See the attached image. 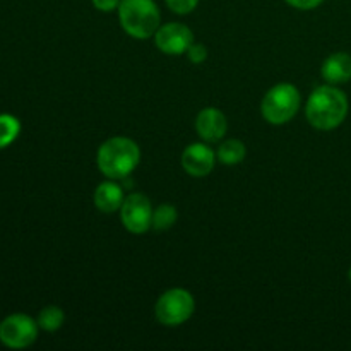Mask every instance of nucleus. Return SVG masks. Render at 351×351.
I'll list each match as a JSON object with an SVG mask.
<instances>
[{"label": "nucleus", "instance_id": "16", "mask_svg": "<svg viewBox=\"0 0 351 351\" xmlns=\"http://www.w3.org/2000/svg\"><path fill=\"white\" fill-rule=\"evenodd\" d=\"M19 132V120L14 115H9V113H2V115H0V149L10 146V144L17 139Z\"/></svg>", "mask_w": 351, "mask_h": 351}, {"label": "nucleus", "instance_id": "21", "mask_svg": "<svg viewBox=\"0 0 351 351\" xmlns=\"http://www.w3.org/2000/svg\"><path fill=\"white\" fill-rule=\"evenodd\" d=\"M348 278H350V283H351V267H350V271H348Z\"/></svg>", "mask_w": 351, "mask_h": 351}, {"label": "nucleus", "instance_id": "1", "mask_svg": "<svg viewBox=\"0 0 351 351\" xmlns=\"http://www.w3.org/2000/svg\"><path fill=\"white\" fill-rule=\"evenodd\" d=\"M305 115L314 129L332 130L341 125L348 115V98L336 86H319L308 96Z\"/></svg>", "mask_w": 351, "mask_h": 351}, {"label": "nucleus", "instance_id": "9", "mask_svg": "<svg viewBox=\"0 0 351 351\" xmlns=\"http://www.w3.org/2000/svg\"><path fill=\"white\" fill-rule=\"evenodd\" d=\"M215 151L204 143L191 144L182 154V167L191 177H208L215 168Z\"/></svg>", "mask_w": 351, "mask_h": 351}, {"label": "nucleus", "instance_id": "13", "mask_svg": "<svg viewBox=\"0 0 351 351\" xmlns=\"http://www.w3.org/2000/svg\"><path fill=\"white\" fill-rule=\"evenodd\" d=\"M245 144L239 139H228L223 144H219L218 147V160L223 165H228V167L242 163L245 160Z\"/></svg>", "mask_w": 351, "mask_h": 351}, {"label": "nucleus", "instance_id": "4", "mask_svg": "<svg viewBox=\"0 0 351 351\" xmlns=\"http://www.w3.org/2000/svg\"><path fill=\"white\" fill-rule=\"evenodd\" d=\"M300 91L290 82H281V84L273 86L264 95L261 112L266 122L273 125H283L297 115L300 110Z\"/></svg>", "mask_w": 351, "mask_h": 351}, {"label": "nucleus", "instance_id": "18", "mask_svg": "<svg viewBox=\"0 0 351 351\" xmlns=\"http://www.w3.org/2000/svg\"><path fill=\"white\" fill-rule=\"evenodd\" d=\"M187 57L192 64H202L208 58V48L204 45L192 43L187 50Z\"/></svg>", "mask_w": 351, "mask_h": 351}, {"label": "nucleus", "instance_id": "2", "mask_svg": "<svg viewBox=\"0 0 351 351\" xmlns=\"http://www.w3.org/2000/svg\"><path fill=\"white\" fill-rule=\"evenodd\" d=\"M141 160V149L129 137H112L99 146L96 163L99 171L112 180L129 177Z\"/></svg>", "mask_w": 351, "mask_h": 351}, {"label": "nucleus", "instance_id": "8", "mask_svg": "<svg viewBox=\"0 0 351 351\" xmlns=\"http://www.w3.org/2000/svg\"><path fill=\"white\" fill-rule=\"evenodd\" d=\"M154 43L158 50L167 55L187 53L189 47L194 43V33L185 24L168 23L158 27L154 33Z\"/></svg>", "mask_w": 351, "mask_h": 351}, {"label": "nucleus", "instance_id": "14", "mask_svg": "<svg viewBox=\"0 0 351 351\" xmlns=\"http://www.w3.org/2000/svg\"><path fill=\"white\" fill-rule=\"evenodd\" d=\"M65 321V314L57 305H48L38 315V326L47 332H55L62 328Z\"/></svg>", "mask_w": 351, "mask_h": 351}, {"label": "nucleus", "instance_id": "6", "mask_svg": "<svg viewBox=\"0 0 351 351\" xmlns=\"http://www.w3.org/2000/svg\"><path fill=\"white\" fill-rule=\"evenodd\" d=\"M38 328L29 315L12 314L0 322V343L12 350L27 348L36 341Z\"/></svg>", "mask_w": 351, "mask_h": 351}, {"label": "nucleus", "instance_id": "15", "mask_svg": "<svg viewBox=\"0 0 351 351\" xmlns=\"http://www.w3.org/2000/svg\"><path fill=\"white\" fill-rule=\"evenodd\" d=\"M177 218L178 213L175 206L161 204L153 211V223H151V228H154L156 232H167V230H170L171 226H173Z\"/></svg>", "mask_w": 351, "mask_h": 351}, {"label": "nucleus", "instance_id": "3", "mask_svg": "<svg viewBox=\"0 0 351 351\" xmlns=\"http://www.w3.org/2000/svg\"><path fill=\"white\" fill-rule=\"evenodd\" d=\"M119 21L122 29L136 40L154 36L161 23V14L154 0H120Z\"/></svg>", "mask_w": 351, "mask_h": 351}, {"label": "nucleus", "instance_id": "11", "mask_svg": "<svg viewBox=\"0 0 351 351\" xmlns=\"http://www.w3.org/2000/svg\"><path fill=\"white\" fill-rule=\"evenodd\" d=\"M321 74L328 84H345L351 79V55L345 51L329 55L324 60Z\"/></svg>", "mask_w": 351, "mask_h": 351}, {"label": "nucleus", "instance_id": "20", "mask_svg": "<svg viewBox=\"0 0 351 351\" xmlns=\"http://www.w3.org/2000/svg\"><path fill=\"white\" fill-rule=\"evenodd\" d=\"M93 5L101 12H112V10L119 9L120 0H91Z\"/></svg>", "mask_w": 351, "mask_h": 351}, {"label": "nucleus", "instance_id": "12", "mask_svg": "<svg viewBox=\"0 0 351 351\" xmlns=\"http://www.w3.org/2000/svg\"><path fill=\"white\" fill-rule=\"evenodd\" d=\"M93 201H95V206L99 209L101 213H115L122 208L123 201V191L119 184L108 178L106 182H101V184L96 187L95 195H93Z\"/></svg>", "mask_w": 351, "mask_h": 351}, {"label": "nucleus", "instance_id": "17", "mask_svg": "<svg viewBox=\"0 0 351 351\" xmlns=\"http://www.w3.org/2000/svg\"><path fill=\"white\" fill-rule=\"evenodd\" d=\"M165 2H167L168 9L171 12L185 16V14H191L197 7L199 0H165Z\"/></svg>", "mask_w": 351, "mask_h": 351}, {"label": "nucleus", "instance_id": "5", "mask_svg": "<svg viewBox=\"0 0 351 351\" xmlns=\"http://www.w3.org/2000/svg\"><path fill=\"white\" fill-rule=\"evenodd\" d=\"M195 308L194 297L184 288H171L165 291L156 302L154 307V315L160 324L175 328L184 322H187L192 317Z\"/></svg>", "mask_w": 351, "mask_h": 351}, {"label": "nucleus", "instance_id": "19", "mask_svg": "<svg viewBox=\"0 0 351 351\" xmlns=\"http://www.w3.org/2000/svg\"><path fill=\"white\" fill-rule=\"evenodd\" d=\"M285 2L290 3L291 7H295V9L311 10V9H315V7L321 5L324 0H285Z\"/></svg>", "mask_w": 351, "mask_h": 351}, {"label": "nucleus", "instance_id": "10", "mask_svg": "<svg viewBox=\"0 0 351 351\" xmlns=\"http://www.w3.org/2000/svg\"><path fill=\"white\" fill-rule=\"evenodd\" d=\"M195 130L204 143H218L228 130V120L218 108H204L195 119Z\"/></svg>", "mask_w": 351, "mask_h": 351}, {"label": "nucleus", "instance_id": "7", "mask_svg": "<svg viewBox=\"0 0 351 351\" xmlns=\"http://www.w3.org/2000/svg\"><path fill=\"white\" fill-rule=\"evenodd\" d=\"M120 219L127 232L143 235L153 223V206L144 194H130L120 208Z\"/></svg>", "mask_w": 351, "mask_h": 351}]
</instances>
